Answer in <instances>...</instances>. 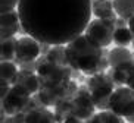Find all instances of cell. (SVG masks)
Segmentation results:
<instances>
[{"mask_svg": "<svg viewBox=\"0 0 134 123\" xmlns=\"http://www.w3.org/2000/svg\"><path fill=\"white\" fill-rule=\"evenodd\" d=\"M91 10L97 19H116L114 2L110 0H93Z\"/></svg>", "mask_w": 134, "mask_h": 123, "instance_id": "obj_15", "label": "cell"}, {"mask_svg": "<svg viewBox=\"0 0 134 123\" xmlns=\"http://www.w3.org/2000/svg\"><path fill=\"white\" fill-rule=\"evenodd\" d=\"M18 73H19V66H16L13 62H2L0 63V81H6L10 85H13Z\"/></svg>", "mask_w": 134, "mask_h": 123, "instance_id": "obj_20", "label": "cell"}, {"mask_svg": "<svg viewBox=\"0 0 134 123\" xmlns=\"http://www.w3.org/2000/svg\"><path fill=\"white\" fill-rule=\"evenodd\" d=\"M134 35L128 27L125 28H116L114 32V43L118 47H127L128 44H133Z\"/></svg>", "mask_w": 134, "mask_h": 123, "instance_id": "obj_22", "label": "cell"}, {"mask_svg": "<svg viewBox=\"0 0 134 123\" xmlns=\"http://www.w3.org/2000/svg\"><path fill=\"white\" fill-rule=\"evenodd\" d=\"M13 85H19L21 88H24L25 91L30 92L31 95H36L37 92L41 89V82H40V78L36 72L21 70V69Z\"/></svg>", "mask_w": 134, "mask_h": 123, "instance_id": "obj_12", "label": "cell"}, {"mask_svg": "<svg viewBox=\"0 0 134 123\" xmlns=\"http://www.w3.org/2000/svg\"><path fill=\"white\" fill-rule=\"evenodd\" d=\"M19 31H22V27H21L18 10H12V12H6L0 15V38L2 40L15 37V34Z\"/></svg>", "mask_w": 134, "mask_h": 123, "instance_id": "obj_11", "label": "cell"}, {"mask_svg": "<svg viewBox=\"0 0 134 123\" xmlns=\"http://www.w3.org/2000/svg\"><path fill=\"white\" fill-rule=\"evenodd\" d=\"M44 56L52 63L60 64V66H69L66 57V46H52L50 50Z\"/></svg>", "mask_w": 134, "mask_h": 123, "instance_id": "obj_18", "label": "cell"}, {"mask_svg": "<svg viewBox=\"0 0 134 123\" xmlns=\"http://www.w3.org/2000/svg\"><path fill=\"white\" fill-rule=\"evenodd\" d=\"M128 28L131 29V32H133V35H134V16L131 19H128Z\"/></svg>", "mask_w": 134, "mask_h": 123, "instance_id": "obj_28", "label": "cell"}, {"mask_svg": "<svg viewBox=\"0 0 134 123\" xmlns=\"http://www.w3.org/2000/svg\"><path fill=\"white\" fill-rule=\"evenodd\" d=\"M25 123H58L55 113L49 110V107H36L25 113Z\"/></svg>", "mask_w": 134, "mask_h": 123, "instance_id": "obj_14", "label": "cell"}, {"mask_svg": "<svg viewBox=\"0 0 134 123\" xmlns=\"http://www.w3.org/2000/svg\"><path fill=\"white\" fill-rule=\"evenodd\" d=\"M78 88L80 87L75 83V81L71 79L66 83H60L55 87H41V89L36 95L38 97L44 107H55L63 101L72 100L78 91Z\"/></svg>", "mask_w": 134, "mask_h": 123, "instance_id": "obj_5", "label": "cell"}, {"mask_svg": "<svg viewBox=\"0 0 134 123\" xmlns=\"http://www.w3.org/2000/svg\"><path fill=\"white\" fill-rule=\"evenodd\" d=\"M41 56V43L37 41L30 35L21 37L16 46V63H25V62H36Z\"/></svg>", "mask_w": 134, "mask_h": 123, "instance_id": "obj_10", "label": "cell"}, {"mask_svg": "<svg viewBox=\"0 0 134 123\" xmlns=\"http://www.w3.org/2000/svg\"><path fill=\"white\" fill-rule=\"evenodd\" d=\"M53 108H55V110H53V113H55V117H56V122H58V123H63L66 119L72 117L71 100H69V101H63V103L55 106Z\"/></svg>", "mask_w": 134, "mask_h": 123, "instance_id": "obj_23", "label": "cell"}, {"mask_svg": "<svg viewBox=\"0 0 134 123\" xmlns=\"http://www.w3.org/2000/svg\"><path fill=\"white\" fill-rule=\"evenodd\" d=\"M109 75L112 76V79L116 85H128L131 81L134 79V59L127 62V63H122L116 68L110 69Z\"/></svg>", "mask_w": 134, "mask_h": 123, "instance_id": "obj_13", "label": "cell"}, {"mask_svg": "<svg viewBox=\"0 0 134 123\" xmlns=\"http://www.w3.org/2000/svg\"><path fill=\"white\" fill-rule=\"evenodd\" d=\"M115 29V19H93L84 34L97 46L105 48L114 41Z\"/></svg>", "mask_w": 134, "mask_h": 123, "instance_id": "obj_7", "label": "cell"}, {"mask_svg": "<svg viewBox=\"0 0 134 123\" xmlns=\"http://www.w3.org/2000/svg\"><path fill=\"white\" fill-rule=\"evenodd\" d=\"M18 4H19V0H0V12H12L15 10V8H18Z\"/></svg>", "mask_w": 134, "mask_h": 123, "instance_id": "obj_24", "label": "cell"}, {"mask_svg": "<svg viewBox=\"0 0 134 123\" xmlns=\"http://www.w3.org/2000/svg\"><path fill=\"white\" fill-rule=\"evenodd\" d=\"M125 120H127V122H130V123H134V113H133L131 116H128Z\"/></svg>", "mask_w": 134, "mask_h": 123, "instance_id": "obj_29", "label": "cell"}, {"mask_svg": "<svg viewBox=\"0 0 134 123\" xmlns=\"http://www.w3.org/2000/svg\"><path fill=\"white\" fill-rule=\"evenodd\" d=\"M115 85L116 83L114 82L109 73L100 72L90 76V79L87 81V88L91 94L96 108L109 110V100L115 91Z\"/></svg>", "mask_w": 134, "mask_h": 123, "instance_id": "obj_4", "label": "cell"}, {"mask_svg": "<svg viewBox=\"0 0 134 123\" xmlns=\"http://www.w3.org/2000/svg\"><path fill=\"white\" fill-rule=\"evenodd\" d=\"M16 46L18 40L15 37L4 38L0 41V59L2 62H12L16 57Z\"/></svg>", "mask_w": 134, "mask_h": 123, "instance_id": "obj_17", "label": "cell"}, {"mask_svg": "<svg viewBox=\"0 0 134 123\" xmlns=\"http://www.w3.org/2000/svg\"><path fill=\"white\" fill-rule=\"evenodd\" d=\"M2 123H8V122H4V120H2Z\"/></svg>", "mask_w": 134, "mask_h": 123, "instance_id": "obj_31", "label": "cell"}, {"mask_svg": "<svg viewBox=\"0 0 134 123\" xmlns=\"http://www.w3.org/2000/svg\"><path fill=\"white\" fill-rule=\"evenodd\" d=\"M93 0H19L24 34L49 46H66L86 32Z\"/></svg>", "mask_w": 134, "mask_h": 123, "instance_id": "obj_1", "label": "cell"}, {"mask_svg": "<svg viewBox=\"0 0 134 123\" xmlns=\"http://www.w3.org/2000/svg\"><path fill=\"white\" fill-rule=\"evenodd\" d=\"M112 2L118 18L128 21L134 16V0H112Z\"/></svg>", "mask_w": 134, "mask_h": 123, "instance_id": "obj_19", "label": "cell"}, {"mask_svg": "<svg viewBox=\"0 0 134 123\" xmlns=\"http://www.w3.org/2000/svg\"><path fill=\"white\" fill-rule=\"evenodd\" d=\"M32 95L19 85H12L9 94L2 98V113L8 116H15L19 113H27Z\"/></svg>", "mask_w": 134, "mask_h": 123, "instance_id": "obj_6", "label": "cell"}, {"mask_svg": "<svg viewBox=\"0 0 134 123\" xmlns=\"http://www.w3.org/2000/svg\"><path fill=\"white\" fill-rule=\"evenodd\" d=\"M109 110L124 119L131 116L134 113V91L127 85L115 88L109 100Z\"/></svg>", "mask_w": 134, "mask_h": 123, "instance_id": "obj_8", "label": "cell"}, {"mask_svg": "<svg viewBox=\"0 0 134 123\" xmlns=\"http://www.w3.org/2000/svg\"><path fill=\"white\" fill-rule=\"evenodd\" d=\"M87 122L88 123H125V119L115 114L114 111L110 110H100L99 113H94V116Z\"/></svg>", "mask_w": 134, "mask_h": 123, "instance_id": "obj_21", "label": "cell"}, {"mask_svg": "<svg viewBox=\"0 0 134 123\" xmlns=\"http://www.w3.org/2000/svg\"><path fill=\"white\" fill-rule=\"evenodd\" d=\"M134 59V54L127 47H115L108 53V60H109V68L114 69L122 63H127Z\"/></svg>", "mask_w": 134, "mask_h": 123, "instance_id": "obj_16", "label": "cell"}, {"mask_svg": "<svg viewBox=\"0 0 134 123\" xmlns=\"http://www.w3.org/2000/svg\"><path fill=\"white\" fill-rule=\"evenodd\" d=\"M71 111H72V117H77V119L81 120H90L94 116L96 106L87 85L80 87L75 97L71 100Z\"/></svg>", "mask_w": 134, "mask_h": 123, "instance_id": "obj_9", "label": "cell"}, {"mask_svg": "<svg viewBox=\"0 0 134 123\" xmlns=\"http://www.w3.org/2000/svg\"><path fill=\"white\" fill-rule=\"evenodd\" d=\"M133 46H134V40H133Z\"/></svg>", "mask_w": 134, "mask_h": 123, "instance_id": "obj_32", "label": "cell"}, {"mask_svg": "<svg viewBox=\"0 0 134 123\" xmlns=\"http://www.w3.org/2000/svg\"><path fill=\"white\" fill-rule=\"evenodd\" d=\"M63 123H88V122H87V120L77 119V117H69V119H66Z\"/></svg>", "mask_w": 134, "mask_h": 123, "instance_id": "obj_27", "label": "cell"}, {"mask_svg": "<svg viewBox=\"0 0 134 123\" xmlns=\"http://www.w3.org/2000/svg\"><path fill=\"white\" fill-rule=\"evenodd\" d=\"M21 70H28V72H37V60L36 62H25V63H19Z\"/></svg>", "mask_w": 134, "mask_h": 123, "instance_id": "obj_25", "label": "cell"}, {"mask_svg": "<svg viewBox=\"0 0 134 123\" xmlns=\"http://www.w3.org/2000/svg\"><path fill=\"white\" fill-rule=\"evenodd\" d=\"M10 88H12V85H10L9 82H6V81H0V100L8 95L9 91H10Z\"/></svg>", "mask_w": 134, "mask_h": 123, "instance_id": "obj_26", "label": "cell"}, {"mask_svg": "<svg viewBox=\"0 0 134 123\" xmlns=\"http://www.w3.org/2000/svg\"><path fill=\"white\" fill-rule=\"evenodd\" d=\"M68 63L74 70L84 75H96L109 68L108 53L105 48L91 41L86 34L66 44Z\"/></svg>", "mask_w": 134, "mask_h": 123, "instance_id": "obj_2", "label": "cell"}, {"mask_svg": "<svg viewBox=\"0 0 134 123\" xmlns=\"http://www.w3.org/2000/svg\"><path fill=\"white\" fill-rule=\"evenodd\" d=\"M74 69L71 66H60L52 63L46 59V56H40L37 59V75L40 78L41 87H55L71 81Z\"/></svg>", "mask_w": 134, "mask_h": 123, "instance_id": "obj_3", "label": "cell"}, {"mask_svg": "<svg viewBox=\"0 0 134 123\" xmlns=\"http://www.w3.org/2000/svg\"><path fill=\"white\" fill-rule=\"evenodd\" d=\"M127 87H130V88H131V89H133V91H134V79H133V81H131V82H130V83H128V85H127Z\"/></svg>", "mask_w": 134, "mask_h": 123, "instance_id": "obj_30", "label": "cell"}]
</instances>
